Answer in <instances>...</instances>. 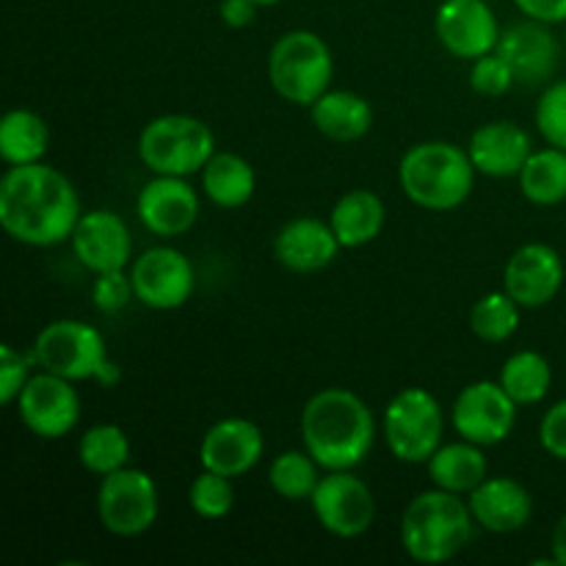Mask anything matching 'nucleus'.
I'll use <instances>...</instances> for the list:
<instances>
[{
	"label": "nucleus",
	"mask_w": 566,
	"mask_h": 566,
	"mask_svg": "<svg viewBox=\"0 0 566 566\" xmlns=\"http://www.w3.org/2000/svg\"><path fill=\"white\" fill-rule=\"evenodd\" d=\"M81 197L64 171L48 164L9 166L0 177V227L33 249L70 241L81 219Z\"/></svg>",
	"instance_id": "1"
},
{
	"label": "nucleus",
	"mask_w": 566,
	"mask_h": 566,
	"mask_svg": "<svg viewBox=\"0 0 566 566\" xmlns=\"http://www.w3.org/2000/svg\"><path fill=\"white\" fill-rule=\"evenodd\" d=\"M302 442L324 470H354L374 451L376 418L354 390L324 387L304 403Z\"/></svg>",
	"instance_id": "2"
},
{
	"label": "nucleus",
	"mask_w": 566,
	"mask_h": 566,
	"mask_svg": "<svg viewBox=\"0 0 566 566\" xmlns=\"http://www.w3.org/2000/svg\"><path fill=\"white\" fill-rule=\"evenodd\" d=\"M475 531L470 503L462 495L431 486L409 501L401 517V547L412 562L434 566L457 558Z\"/></svg>",
	"instance_id": "3"
},
{
	"label": "nucleus",
	"mask_w": 566,
	"mask_h": 566,
	"mask_svg": "<svg viewBox=\"0 0 566 566\" xmlns=\"http://www.w3.org/2000/svg\"><path fill=\"white\" fill-rule=\"evenodd\" d=\"M475 175L468 147L453 142L412 144L398 164V182L409 202L434 213L462 208L473 193Z\"/></svg>",
	"instance_id": "4"
},
{
	"label": "nucleus",
	"mask_w": 566,
	"mask_h": 566,
	"mask_svg": "<svg viewBox=\"0 0 566 566\" xmlns=\"http://www.w3.org/2000/svg\"><path fill=\"white\" fill-rule=\"evenodd\" d=\"M33 365L70 381H97L114 387L119 368L111 363L108 346L97 326L77 318H59L33 337Z\"/></svg>",
	"instance_id": "5"
},
{
	"label": "nucleus",
	"mask_w": 566,
	"mask_h": 566,
	"mask_svg": "<svg viewBox=\"0 0 566 566\" xmlns=\"http://www.w3.org/2000/svg\"><path fill=\"white\" fill-rule=\"evenodd\" d=\"M335 55L324 36L307 28L287 31L271 44L269 81L285 103L310 108L332 88Z\"/></svg>",
	"instance_id": "6"
},
{
	"label": "nucleus",
	"mask_w": 566,
	"mask_h": 566,
	"mask_svg": "<svg viewBox=\"0 0 566 566\" xmlns=\"http://www.w3.org/2000/svg\"><path fill=\"white\" fill-rule=\"evenodd\" d=\"M213 153V130L208 122L191 114L155 116L138 136V158L153 175H199Z\"/></svg>",
	"instance_id": "7"
},
{
	"label": "nucleus",
	"mask_w": 566,
	"mask_h": 566,
	"mask_svg": "<svg viewBox=\"0 0 566 566\" xmlns=\"http://www.w3.org/2000/svg\"><path fill=\"white\" fill-rule=\"evenodd\" d=\"M381 434L392 457L403 464H426L442 446L446 412L426 387H407L385 409Z\"/></svg>",
	"instance_id": "8"
},
{
	"label": "nucleus",
	"mask_w": 566,
	"mask_h": 566,
	"mask_svg": "<svg viewBox=\"0 0 566 566\" xmlns=\"http://www.w3.org/2000/svg\"><path fill=\"white\" fill-rule=\"evenodd\" d=\"M158 514L160 492L147 470L127 464V468L99 479L97 517L108 534L136 539L155 528Z\"/></svg>",
	"instance_id": "9"
},
{
	"label": "nucleus",
	"mask_w": 566,
	"mask_h": 566,
	"mask_svg": "<svg viewBox=\"0 0 566 566\" xmlns=\"http://www.w3.org/2000/svg\"><path fill=\"white\" fill-rule=\"evenodd\" d=\"M315 520L337 539H357L376 523V495L352 470H326L310 497Z\"/></svg>",
	"instance_id": "10"
},
{
	"label": "nucleus",
	"mask_w": 566,
	"mask_h": 566,
	"mask_svg": "<svg viewBox=\"0 0 566 566\" xmlns=\"http://www.w3.org/2000/svg\"><path fill=\"white\" fill-rule=\"evenodd\" d=\"M81 392L75 381L50 370H39L22 387L17 398V415L22 426L39 440H64L81 423Z\"/></svg>",
	"instance_id": "11"
},
{
	"label": "nucleus",
	"mask_w": 566,
	"mask_h": 566,
	"mask_svg": "<svg viewBox=\"0 0 566 566\" xmlns=\"http://www.w3.org/2000/svg\"><path fill=\"white\" fill-rule=\"evenodd\" d=\"M136 302L147 310H180L197 291L193 263L175 247H153L130 263Z\"/></svg>",
	"instance_id": "12"
},
{
	"label": "nucleus",
	"mask_w": 566,
	"mask_h": 566,
	"mask_svg": "<svg viewBox=\"0 0 566 566\" xmlns=\"http://www.w3.org/2000/svg\"><path fill=\"white\" fill-rule=\"evenodd\" d=\"M517 401L503 390L501 381H473L457 396L451 423L462 440L481 448L501 446L517 426Z\"/></svg>",
	"instance_id": "13"
},
{
	"label": "nucleus",
	"mask_w": 566,
	"mask_h": 566,
	"mask_svg": "<svg viewBox=\"0 0 566 566\" xmlns=\"http://www.w3.org/2000/svg\"><path fill=\"white\" fill-rule=\"evenodd\" d=\"M434 33L453 59L475 61L497 50L503 31L486 0H442L434 14Z\"/></svg>",
	"instance_id": "14"
},
{
	"label": "nucleus",
	"mask_w": 566,
	"mask_h": 566,
	"mask_svg": "<svg viewBox=\"0 0 566 566\" xmlns=\"http://www.w3.org/2000/svg\"><path fill=\"white\" fill-rule=\"evenodd\" d=\"M70 247L77 263L92 274L130 269L133 263L130 227L116 210L108 208L83 210L72 230Z\"/></svg>",
	"instance_id": "15"
},
{
	"label": "nucleus",
	"mask_w": 566,
	"mask_h": 566,
	"mask_svg": "<svg viewBox=\"0 0 566 566\" xmlns=\"http://www.w3.org/2000/svg\"><path fill=\"white\" fill-rule=\"evenodd\" d=\"M136 216L153 235H186L199 221V191L188 182V177L153 175V180L144 182L138 191Z\"/></svg>",
	"instance_id": "16"
},
{
	"label": "nucleus",
	"mask_w": 566,
	"mask_h": 566,
	"mask_svg": "<svg viewBox=\"0 0 566 566\" xmlns=\"http://www.w3.org/2000/svg\"><path fill=\"white\" fill-rule=\"evenodd\" d=\"M566 269L562 254L547 243H523L503 269V291L523 310L547 307L562 293Z\"/></svg>",
	"instance_id": "17"
},
{
	"label": "nucleus",
	"mask_w": 566,
	"mask_h": 566,
	"mask_svg": "<svg viewBox=\"0 0 566 566\" xmlns=\"http://www.w3.org/2000/svg\"><path fill=\"white\" fill-rule=\"evenodd\" d=\"M265 453V437L254 420L221 418L205 431L199 442V464L202 470L241 479L252 473Z\"/></svg>",
	"instance_id": "18"
},
{
	"label": "nucleus",
	"mask_w": 566,
	"mask_h": 566,
	"mask_svg": "<svg viewBox=\"0 0 566 566\" xmlns=\"http://www.w3.org/2000/svg\"><path fill=\"white\" fill-rule=\"evenodd\" d=\"M497 53L509 61L520 86H545L558 70L562 42L553 36L551 25L539 20L514 22L501 33Z\"/></svg>",
	"instance_id": "19"
},
{
	"label": "nucleus",
	"mask_w": 566,
	"mask_h": 566,
	"mask_svg": "<svg viewBox=\"0 0 566 566\" xmlns=\"http://www.w3.org/2000/svg\"><path fill=\"white\" fill-rule=\"evenodd\" d=\"M340 241L329 221L298 216L280 227L274 235V258L293 274H318L329 269L340 254Z\"/></svg>",
	"instance_id": "20"
},
{
	"label": "nucleus",
	"mask_w": 566,
	"mask_h": 566,
	"mask_svg": "<svg viewBox=\"0 0 566 566\" xmlns=\"http://www.w3.org/2000/svg\"><path fill=\"white\" fill-rule=\"evenodd\" d=\"M468 153L479 175L509 180L523 171L525 160L534 153V142H531V133L517 122L495 119L475 127L468 142Z\"/></svg>",
	"instance_id": "21"
},
{
	"label": "nucleus",
	"mask_w": 566,
	"mask_h": 566,
	"mask_svg": "<svg viewBox=\"0 0 566 566\" xmlns=\"http://www.w3.org/2000/svg\"><path fill=\"white\" fill-rule=\"evenodd\" d=\"M479 528L490 534H517L534 517V495L528 486L509 475H490L468 495Z\"/></svg>",
	"instance_id": "22"
},
{
	"label": "nucleus",
	"mask_w": 566,
	"mask_h": 566,
	"mask_svg": "<svg viewBox=\"0 0 566 566\" xmlns=\"http://www.w3.org/2000/svg\"><path fill=\"white\" fill-rule=\"evenodd\" d=\"M310 119L329 142L352 144L374 127V105L352 88H329L310 105Z\"/></svg>",
	"instance_id": "23"
},
{
	"label": "nucleus",
	"mask_w": 566,
	"mask_h": 566,
	"mask_svg": "<svg viewBox=\"0 0 566 566\" xmlns=\"http://www.w3.org/2000/svg\"><path fill=\"white\" fill-rule=\"evenodd\" d=\"M387 221V208L381 197L370 188H354L335 202L329 224L343 249H363L381 235Z\"/></svg>",
	"instance_id": "24"
},
{
	"label": "nucleus",
	"mask_w": 566,
	"mask_h": 566,
	"mask_svg": "<svg viewBox=\"0 0 566 566\" xmlns=\"http://www.w3.org/2000/svg\"><path fill=\"white\" fill-rule=\"evenodd\" d=\"M426 470H429L431 484L462 497L490 479L484 448L468 440L442 442L434 457L426 462Z\"/></svg>",
	"instance_id": "25"
},
{
	"label": "nucleus",
	"mask_w": 566,
	"mask_h": 566,
	"mask_svg": "<svg viewBox=\"0 0 566 566\" xmlns=\"http://www.w3.org/2000/svg\"><path fill=\"white\" fill-rule=\"evenodd\" d=\"M202 193L221 210H238L252 202L258 191V171L243 155L230 149H216L213 158L205 164Z\"/></svg>",
	"instance_id": "26"
},
{
	"label": "nucleus",
	"mask_w": 566,
	"mask_h": 566,
	"mask_svg": "<svg viewBox=\"0 0 566 566\" xmlns=\"http://www.w3.org/2000/svg\"><path fill=\"white\" fill-rule=\"evenodd\" d=\"M50 127L36 111L11 108L0 119V158L6 166L39 164L48 155Z\"/></svg>",
	"instance_id": "27"
},
{
	"label": "nucleus",
	"mask_w": 566,
	"mask_h": 566,
	"mask_svg": "<svg viewBox=\"0 0 566 566\" xmlns=\"http://www.w3.org/2000/svg\"><path fill=\"white\" fill-rule=\"evenodd\" d=\"M520 191L531 205L553 208L566 202V149L551 147L534 149L517 175Z\"/></svg>",
	"instance_id": "28"
},
{
	"label": "nucleus",
	"mask_w": 566,
	"mask_h": 566,
	"mask_svg": "<svg viewBox=\"0 0 566 566\" xmlns=\"http://www.w3.org/2000/svg\"><path fill=\"white\" fill-rule=\"evenodd\" d=\"M497 381L517 401V407H534V403H542L551 396L553 365L545 354L523 348V352H514L503 363Z\"/></svg>",
	"instance_id": "29"
},
{
	"label": "nucleus",
	"mask_w": 566,
	"mask_h": 566,
	"mask_svg": "<svg viewBox=\"0 0 566 566\" xmlns=\"http://www.w3.org/2000/svg\"><path fill=\"white\" fill-rule=\"evenodd\" d=\"M130 437L116 423H97L86 429L77 442V462L92 475H111L130 462Z\"/></svg>",
	"instance_id": "30"
},
{
	"label": "nucleus",
	"mask_w": 566,
	"mask_h": 566,
	"mask_svg": "<svg viewBox=\"0 0 566 566\" xmlns=\"http://www.w3.org/2000/svg\"><path fill=\"white\" fill-rule=\"evenodd\" d=\"M321 464L310 457L307 448L302 451H282L269 464V486L282 501H310L321 481Z\"/></svg>",
	"instance_id": "31"
},
{
	"label": "nucleus",
	"mask_w": 566,
	"mask_h": 566,
	"mask_svg": "<svg viewBox=\"0 0 566 566\" xmlns=\"http://www.w3.org/2000/svg\"><path fill=\"white\" fill-rule=\"evenodd\" d=\"M520 310L506 291L484 293L470 310V329L484 343H506L517 335Z\"/></svg>",
	"instance_id": "32"
},
{
	"label": "nucleus",
	"mask_w": 566,
	"mask_h": 566,
	"mask_svg": "<svg viewBox=\"0 0 566 566\" xmlns=\"http://www.w3.org/2000/svg\"><path fill=\"white\" fill-rule=\"evenodd\" d=\"M188 506L202 520H224L235 509V486L227 475L202 470L188 486Z\"/></svg>",
	"instance_id": "33"
},
{
	"label": "nucleus",
	"mask_w": 566,
	"mask_h": 566,
	"mask_svg": "<svg viewBox=\"0 0 566 566\" xmlns=\"http://www.w3.org/2000/svg\"><path fill=\"white\" fill-rule=\"evenodd\" d=\"M536 130L551 147L566 149V81L545 86L534 111Z\"/></svg>",
	"instance_id": "34"
},
{
	"label": "nucleus",
	"mask_w": 566,
	"mask_h": 566,
	"mask_svg": "<svg viewBox=\"0 0 566 566\" xmlns=\"http://www.w3.org/2000/svg\"><path fill=\"white\" fill-rule=\"evenodd\" d=\"M514 83H517V77L497 50L481 55L470 66V88L481 97H503Z\"/></svg>",
	"instance_id": "35"
},
{
	"label": "nucleus",
	"mask_w": 566,
	"mask_h": 566,
	"mask_svg": "<svg viewBox=\"0 0 566 566\" xmlns=\"http://www.w3.org/2000/svg\"><path fill=\"white\" fill-rule=\"evenodd\" d=\"M136 298V291H133L130 271H105V274H94L92 285V302L99 313L116 315L127 307V304Z\"/></svg>",
	"instance_id": "36"
},
{
	"label": "nucleus",
	"mask_w": 566,
	"mask_h": 566,
	"mask_svg": "<svg viewBox=\"0 0 566 566\" xmlns=\"http://www.w3.org/2000/svg\"><path fill=\"white\" fill-rule=\"evenodd\" d=\"M31 363L33 354L17 352L11 343H3L0 346V403L3 407H11L20 398L22 387L31 379Z\"/></svg>",
	"instance_id": "37"
},
{
	"label": "nucleus",
	"mask_w": 566,
	"mask_h": 566,
	"mask_svg": "<svg viewBox=\"0 0 566 566\" xmlns=\"http://www.w3.org/2000/svg\"><path fill=\"white\" fill-rule=\"evenodd\" d=\"M539 446L558 462H566V398L553 403L539 420Z\"/></svg>",
	"instance_id": "38"
},
{
	"label": "nucleus",
	"mask_w": 566,
	"mask_h": 566,
	"mask_svg": "<svg viewBox=\"0 0 566 566\" xmlns=\"http://www.w3.org/2000/svg\"><path fill=\"white\" fill-rule=\"evenodd\" d=\"M514 6H517L525 17L547 22V25L566 22V0H514Z\"/></svg>",
	"instance_id": "39"
},
{
	"label": "nucleus",
	"mask_w": 566,
	"mask_h": 566,
	"mask_svg": "<svg viewBox=\"0 0 566 566\" xmlns=\"http://www.w3.org/2000/svg\"><path fill=\"white\" fill-rule=\"evenodd\" d=\"M258 9L260 6L254 3V0H221L219 17L227 28H235V31H241V28L252 25L254 17H258Z\"/></svg>",
	"instance_id": "40"
},
{
	"label": "nucleus",
	"mask_w": 566,
	"mask_h": 566,
	"mask_svg": "<svg viewBox=\"0 0 566 566\" xmlns=\"http://www.w3.org/2000/svg\"><path fill=\"white\" fill-rule=\"evenodd\" d=\"M551 556L556 558L558 566H566V514H562V520H558L556 528H553Z\"/></svg>",
	"instance_id": "41"
},
{
	"label": "nucleus",
	"mask_w": 566,
	"mask_h": 566,
	"mask_svg": "<svg viewBox=\"0 0 566 566\" xmlns=\"http://www.w3.org/2000/svg\"><path fill=\"white\" fill-rule=\"evenodd\" d=\"M254 3H258V6H276V3H282V0H254Z\"/></svg>",
	"instance_id": "42"
},
{
	"label": "nucleus",
	"mask_w": 566,
	"mask_h": 566,
	"mask_svg": "<svg viewBox=\"0 0 566 566\" xmlns=\"http://www.w3.org/2000/svg\"><path fill=\"white\" fill-rule=\"evenodd\" d=\"M564 25H566V22H564ZM564 48H566V31H564Z\"/></svg>",
	"instance_id": "43"
}]
</instances>
